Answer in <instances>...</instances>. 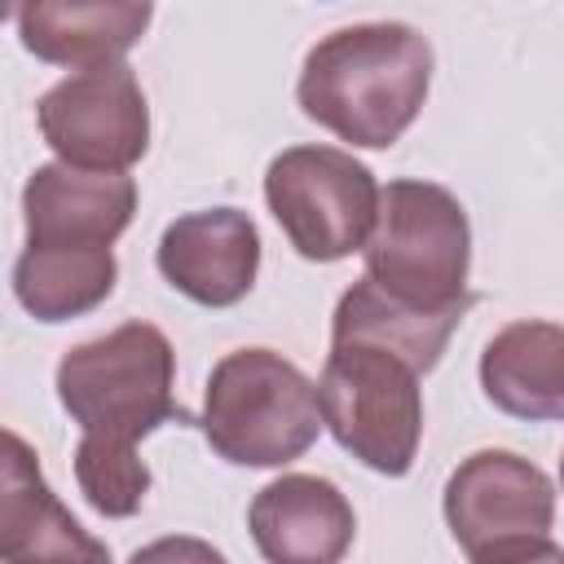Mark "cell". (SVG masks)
Here are the masks:
<instances>
[{"label": "cell", "instance_id": "obj_9", "mask_svg": "<svg viewBox=\"0 0 564 564\" xmlns=\"http://www.w3.org/2000/svg\"><path fill=\"white\" fill-rule=\"evenodd\" d=\"M137 216V181L128 172H84L40 163L22 185L26 247L40 251H110Z\"/></svg>", "mask_w": 564, "mask_h": 564}, {"label": "cell", "instance_id": "obj_14", "mask_svg": "<svg viewBox=\"0 0 564 564\" xmlns=\"http://www.w3.org/2000/svg\"><path fill=\"white\" fill-rule=\"evenodd\" d=\"M480 388L511 419H564V326L538 317L502 326L480 352Z\"/></svg>", "mask_w": 564, "mask_h": 564}, {"label": "cell", "instance_id": "obj_20", "mask_svg": "<svg viewBox=\"0 0 564 564\" xmlns=\"http://www.w3.org/2000/svg\"><path fill=\"white\" fill-rule=\"evenodd\" d=\"M560 485H564V454H560Z\"/></svg>", "mask_w": 564, "mask_h": 564}, {"label": "cell", "instance_id": "obj_6", "mask_svg": "<svg viewBox=\"0 0 564 564\" xmlns=\"http://www.w3.org/2000/svg\"><path fill=\"white\" fill-rule=\"evenodd\" d=\"M379 194L375 172L335 145H291L264 172V203L278 229L317 264L344 260L370 242Z\"/></svg>", "mask_w": 564, "mask_h": 564}, {"label": "cell", "instance_id": "obj_2", "mask_svg": "<svg viewBox=\"0 0 564 564\" xmlns=\"http://www.w3.org/2000/svg\"><path fill=\"white\" fill-rule=\"evenodd\" d=\"M207 445L234 467H286L322 436L317 383L273 348L225 352L203 392Z\"/></svg>", "mask_w": 564, "mask_h": 564}, {"label": "cell", "instance_id": "obj_11", "mask_svg": "<svg viewBox=\"0 0 564 564\" xmlns=\"http://www.w3.org/2000/svg\"><path fill=\"white\" fill-rule=\"evenodd\" d=\"M0 560L4 564H110V546L93 538L48 489L35 449L9 427L0 458Z\"/></svg>", "mask_w": 564, "mask_h": 564}, {"label": "cell", "instance_id": "obj_15", "mask_svg": "<svg viewBox=\"0 0 564 564\" xmlns=\"http://www.w3.org/2000/svg\"><path fill=\"white\" fill-rule=\"evenodd\" d=\"M467 308H445V313H423V308H410L401 300H392L388 291H379L370 278H357L339 304H335V317H330V344H375V348H388L397 352L405 366H414L419 375H427L449 335L458 330Z\"/></svg>", "mask_w": 564, "mask_h": 564}, {"label": "cell", "instance_id": "obj_4", "mask_svg": "<svg viewBox=\"0 0 564 564\" xmlns=\"http://www.w3.org/2000/svg\"><path fill=\"white\" fill-rule=\"evenodd\" d=\"M361 256L366 278L410 308L445 313L471 304V225L463 203L436 181H388Z\"/></svg>", "mask_w": 564, "mask_h": 564}, {"label": "cell", "instance_id": "obj_18", "mask_svg": "<svg viewBox=\"0 0 564 564\" xmlns=\"http://www.w3.org/2000/svg\"><path fill=\"white\" fill-rule=\"evenodd\" d=\"M128 564H229V560L212 542H203V538L167 533V538H154L141 551H132Z\"/></svg>", "mask_w": 564, "mask_h": 564}, {"label": "cell", "instance_id": "obj_17", "mask_svg": "<svg viewBox=\"0 0 564 564\" xmlns=\"http://www.w3.org/2000/svg\"><path fill=\"white\" fill-rule=\"evenodd\" d=\"M75 480L88 507L106 520L137 516L150 494V467L137 458V445H115L97 436H79L75 445Z\"/></svg>", "mask_w": 564, "mask_h": 564}, {"label": "cell", "instance_id": "obj_19", "mask_svg": "<svg viewBox=\"0 0 564 564\" xmlns=\"http://www.w3.org/2000/svg\"><path fill=\"white\" fill-rule=\"evenodd\" d=\"M467 564H564V546L551 542L546 533H533V538H511V542L485 546Z\"/></svg>", "mask_w": 564, "mask_h": 564}, {"label": "cell", "instance_id": "obj_16", "mask_svg": "<svg viewBox=\"0 0 564 564\" xmlns=\"http://www.w3.org/2000/svg\"><path fill=\"white\" fill-rule=\"evenodd\" d=\"M119 282L115 251H40L22 247L13 295L35 322H70L110 300Z\"/></svg>", "mask_w": 564, "mask_h": 564}, {"label": "cell", "instance_id": "obj_7", "mask_svg": "<svg viewBox=\"0 0 564 564\" xmlns=\"http://www.w3.org/2000/svg\"><path fill=\"white\" fill-rule=\"evenodd\" d=\"M44 145L84 172H128L150 150V106L128 62L75 70L35 101Z\"/></svg>", "mask_w": 564, "mask_h": 564}, {"label": "cell", "instance_id": "obj_3", "mask_svg": "<svg viewBox=\"0 0 564 564\" xmlns=\"http://www.w3.org/2000/svg\"><path fill=\"white\" fill-rule=\"evenodd\" d=\"M176 352L150 322H123L57 361V401L84 436L137 445L163 423H189L172 397Z\"/></svg>", "mask_w": 564, "mask_h": 564}, {"label": "cell", "instance_id": "obj_5", "mask_svg": "<svg viewBox=\"0 0 564 564\" xmlns=\"http://www.w3.org/2000/svg\"><path fill=\"white\" fill-rule=\"evenodd\" d=\"M326 432L370 471L405 476L423 441L419 370L375 344H330L317 379Z\"/></svg>", "mask_w": 564, "mask_h": 564}, {"label": "cell", "instance_id": "obj_13", "mask_svg": "<svg viewBox=\"0 0 564 564\" xmlns=\"http://www.w3.org/2000/svg\"><path fill=\"white\" fill-rule=\"evenodd\" d=\"M150 13L154 9L145 0H35L13 18L26 53L53 66L93 70L123 62V53L145 35Z\"/></svg>", "mask_w": 564, "mask_h": 564}, {"label": "cell", "instance_id": "obj_8", "mask_svg": "<svg viewBox=\"0 0 564 564\" xmlns=\"http://www.w3.org/2000/svg\"><path fill=\"white\" fill-rule=\"evenodd\" d=\"M445 524L467 560L485 546L546 533L555 524V485L511 449H476L445 480Z\"/></svg>", "mask_w": 564, "mask_h": 564}, {"label": "cell", "instance_id": "obj_10", "mask_svg": "<svg viewBox=\"0 0 564 564\" xmlns=\"http://www.w3.org/2000/svg\"><path fill=\"white\" fill-rule=\"evenodd\" d=\"M172 291L203 308H234L260 273V229L238 207H203L176 216L154 251Z\"/></svg>", "mask_w": 564, "mask_h": 564}, {"label": "cell", "instance_id": "obj_12", "mask_svg": "<svg viewBox=\"0 0 564 564\" xmlns=\"http://www.w3.org/2000/svg\"><path fill=\"white\" fill-rule=\"evenodd\" d=\"M247 529L269 564H339L352 546L357 516L326 476L286 471L251 498Z\"/></svg>", "mask_w": 564, "mask_h": 564}, {"label": "cell", "instance_id": "obj_1", "mask_svg": "<svg viewBox=\"0 0 564 564\" xmlns=\"http://www.w3.org/2000/svg\"><path fill=\"white\" fill-rule=\"evenodd\" d=\"M432 88V44L405 22H357L322 35L295 84L300 110L361 150H388Z\"/></svg>", "mask_w": 564, "mask_h": 564}]
</instances>
